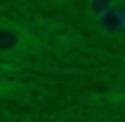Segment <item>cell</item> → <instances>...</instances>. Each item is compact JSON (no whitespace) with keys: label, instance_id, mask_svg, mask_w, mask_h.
I'll use <instances>...</instances> for the list:
<instances>
[{"label":"cell","instance_id":"cell-2","mask_svg":"<svg viewBox=\"0 0 125 122\" xmlns=\"http://www.w3.org/2000/svg\"><path fill=\"white\" fill-rule=\"evenodd\" d=\"M96 26H99V32H106V35H122L125 32V3H115L103 16H96Z\"/></svg>","mask_w":125,"mask_h":122},{"label":"cell","instance_id":"cell-1","mask_svg":"<svg viewBox=\"0 0 125 122\" xmlns=\"http://www.w3.org/2000/svg\"><path fill=\"white\" fill-rule=\"evenodd\" d=\"M35 39L13 19H0V58H16L22 52H29Z\"/></svg>","mask_w":125,"mask_h":122},{"label":"cell","instance_id":"cell-3","mask_svg":"<svg viewBox=\"0 0 125 122\" xmlns=\"http://www.w3.org/2000/svg\"><path fill=\"white\" fill-rule=\"evenodd\" d=\"M115 7V0H87V10L93 13V16H103L106 10H112Z\"/></svg>","mask_w":125,"mask_h":122}]
</instances>
